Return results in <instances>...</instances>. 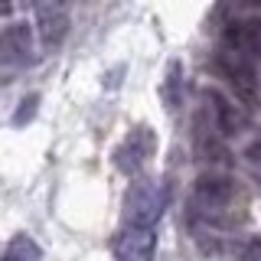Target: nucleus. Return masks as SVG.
<instances>
[{
    "label": "nucleus",
    "mask_w": 261,
    "mask_h": 261,
    "mask_svg": "<svg viewBox=\"0 0 261 261\" xmlns=\"http://www.w3.org/2000/svg\"><path fill=\"white\" fill-rule=\"evenodd\" d=\"M167 209V186L160 179L137 176L124 196V219L127 225H157Z\"/></svg>",
    "instance_id": "obj_1"
},
{
    "label": "nucleus",
    "mask_w": 261,
    "mask_h": 261,
    "mask_svg": "<svg viewBox=\"0 0 261 261\" xmlns=\"http://www.w3.org/2000/svg\"><path fill=\"white\" fill-rule=\"evenodd\" d=\"M235 199V183L222 173H202L193 186V209L206 219H219Z\"/></svg>",
    "instance_id": "obj_2"
},
{
    "label": "nucleus",
    "mask_w": 261,
    "mask_h": 261,
    "mask_svg": "<svg viewBox=\"0 0 261 261\" xmlns=\"http://www.w3.org/2000/svg\"><path fill=\"white\" fill-rule=\"evenodd\" d=\"M153 150H157V137H153L150 127L141 124L118 144V150H114V167L124 176H141L144 163L153 157Z\"/></svg>",
    "instance_id": "obj_3"
},
{
    "label": "nucleus",
    "mask_w": 261,
    "mask_h": 261,
    "mask_svg": "<svg viewBox=\"0 0 261 261\" xmlns=\"http://www.w3.org/2000/svg\"><path fill=\"white\" fill-rule=\"evenodd\" d=\"M219 69H222V75L228 79V85L235 88V95L242 101H248V105L258 101V79H255V69H251L248 56L235 53V49H225V53H219Z\"/></svg>",
    "instance_id": "obj_4"
},
{
    "label": "nucleus",
    "mask_w": 261,
    "mask_h": 261,
    "mask_svg": "<svg viewBox=\"0 0 261 261\" xmlns=\"http://www.w3.org/2000/svg\"><path fill=\"white\" fill-rule=\"evenodd\" d=\"M157 232L153 225H127L114 242V261H153Z\"/></svg>",
    "instance_id": "obj_5"
},
{
    "label": "nucleus",
    "mask_w": 261,
    "mask_h": 261,
    "mask_svg": "<svg viewBox=\"0 0 261 261\" xmlns=\"http://www.w3.org/2000/svg\"><path fill=\"white\" fill-rule=\"evenodd\" d=\"M36 30L43 49H56L69 33V13H65L62 0H43L36 4Z\"/></svg>",
    "instance_id": "obj_6"
},
{
    "label": "nucleus",
    "mask_w": 261,
    "mask_h": 261,
    "mask_svg": "<svg viewBox=\"0 0 261 261\" xmlns=\"http://www.w3.org/2000/svg\"><path fill=\"white\" fill-rule=\"evenodd\" d=\"M193 144H196V153H199V160L206 163H225L228 150L222 147V141H219V124L216 118H206V111L196 114L193 121Z\"/></svg>",
    "instance_id": "obj_7"
},
{
    "label": "nucleus",
    "mask_w": 261,
    "mask_h": 261,
    "mask_svg": "<svg viewBox=\"0 0 261 261\" xmlns=\"http://www.w3.org/2000/svg\"><path fill=\"white\" fill-rule=\"evenodd\" d=\"M33 56V36L27 23H13L0 33V59L10 65H23Z\"/></svg>",
    "instance_id": "obj_8"
},
{
    "label": "nucleus",
    "mask_w": 261,
    "mask_h": 261,
    "mask_svg": "<svg viewBox=\"0 0 261 261\" xmlns=\"http://www.w3.org/2000/svg\"><path fill=\"white\" fill-rule=\"evenodd\" d=\"M206 98L212 101V114H216V124H219V130H222V134H228V137L242 134L245 124H248V118H245V111L239 108V105H232L225 95H219L216 88H209Z\"/></svg>",
    "instance_id": "obj_9"
},
{
    "label": "nucleus",
    "mask_w": 261,
    "mask_h": 261,
    "mask_svg": "<svg viewBox=\"0 0 261 261\" xmlns=\"http://www.w3.org/2000/svg\"><path fill=\"white\" fill-rule=\"evenodd\" d=\"M163 105H167V111H176L179 101H183V62L179 59H170L167 62V79H163Z\"/></svg>",
    "instance_id": "obj_10"
},
{
    "label": "nucleus",
    "mask_w": 261,
    "mask_h": 261,
    "mask_svg": "<svg viewBox=\"0 0 261 261\" xmlns=\"http://www.w3.org/2000/svg\"><path fill=\"white\" fill-rule=\"evenodd\" d=\"M39 258H43V251L30 235H16L4 251V261H39Z\"/></svg>",
    "instance_id": "obj_11"
},
{
    "label": "nucleus",
    "mask_w": 261,
    "mask_h": 261,
    "mask_svg": "<svg viewBox=\"0 0 261 261\" xmlns=\"http://www.w3.org/2000/svg\"><path fill=\"white\" fill-rule=\"evenodd\" d=\"M36 105H39V95L23 98L20 108H16V114H13V124H16V127H23L27 121H33V114H36Z\"/></svg>",
    "instance_id": "obj_12"
},
{
    "label": "nucleus",
    "mask_w": 261,
    "mask_h": 261,
    "mask_svg": "<svg viewBox=\"0 0 261 261\" xmlns=\"http://www.w3.org/2000/svg\"><path fill=\"white\" fill-rule=\"evenodd\" d=\"M13 13V0H0V16H10Z\"/></svg>",
    "instance_id": "obj_13"
},
{
    "label": "nucleus",
    "mask_w": 261,
    "mask_h": 261,
    "mask_svg": "<svg viewBox=\"0 0 261 261\" xmlns=\"http://www.w3.org/2000/svg\"><path fill=\"white\" fill-rule=\"evenodd\" d=\"M258 30H261V23H258Z\"/></svg>",
    "instance_id": "obj_14"
}]
</instances>
